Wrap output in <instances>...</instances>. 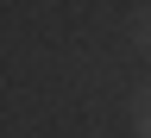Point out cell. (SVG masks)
Returning <instances> with one entry per match:
<instances>
[{
  "instance_id": "2",
  "label": "cell",
  "mask_w": 151,
  "mask_h": 138,
  "mask_svg": "<svg viewBox=\"0 0 151 138\" xmlns=\"http://www.w3.org/2000/svg\"><path fill=\"white\" fill-rule=\"evenodd\" d=\"M132 44L151 56V0H145V6H132Z\"/></svg>"
},
{
  "instance_id": "1",
  "label": "cell",
  "mask_w": 151,
  "mask_h": 138,
  "mask_svg": "<svg viewBox=\"0 0 151 138\" xmlns=\"http://www.w3.org/2000/svg\"><path fill=\"white\" fill-rule=\"evenodd\" d=\"M126 113H132V132L151 138V82H145V88H132V107H126Z\"/></svg>"
}]
</instances>
